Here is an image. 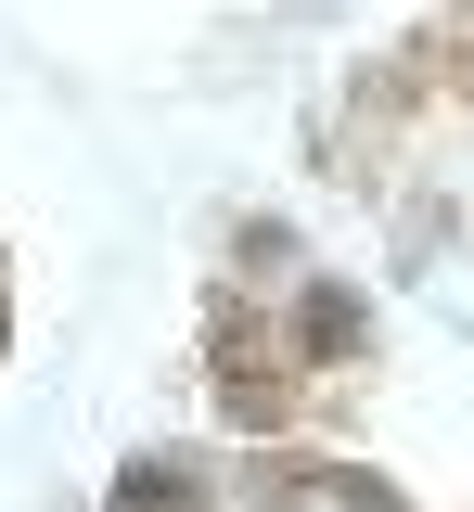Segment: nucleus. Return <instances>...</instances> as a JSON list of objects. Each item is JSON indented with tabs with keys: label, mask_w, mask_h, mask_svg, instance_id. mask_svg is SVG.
<instances>
[{
	"label": "nucleus",
	"mask_w": 474,
	"mask_h": 512,
	"mask_svg": "<svg viewBox=\"0 0 474 512\" xmlns=\"http://www.w3.org/2000/svg\"><path fill=\"white\" fill-rule=\"evenodd\" d=\"M308 269H321V256H308V231H295L282 205H244V218H218V282H231V295H270V308H282Z\"/></svg>",
	"instance_id": "obj_2"
},
{
	"label": "nucleus",
	"mask_w": 474,
	"mask_h": 512,
	"mask_svg": "<svg viewBox=\"0 0 474 512\" xmlns=\"http://www.w3.org/2000/svg\"><path fill=\"white\" fill-rule=\"evenodd\" d=\"M0 359H13V269H0Z\"/></svg>",
	"instance_id": "obj_4"
},
{
	"label": "nucleus",
	"mask_w": 474,
	"mask_h": 512,
	"mask_svg": "<svg viewBox=\"0 0 474 512\" xmlns=\"http://www.w3.org/2000/svg\"><path fill=\"white\" fill-rule=\"evenodd\" d=\"M321 13H346V0H270V26H321Z\"/></svg>",
	"instance_id": "obj_3"
},
{
	"label": "nucleus",
	"mask_w": 474,
	"mask_h": 512,
	"mask_svg": "<svg viewBox=\"0 0 474 512\" xmlns=\"http://www.w3.org/2000/svg\"><path fill=\"white\" fill-rule=\"evenodd\" d=\"M282 359L321 384V397H359V372L385 359V308H372V282H346L334 256L282 295Z\"/></svg>",
	"instance_id": "obj_1"
}]
</instances>
